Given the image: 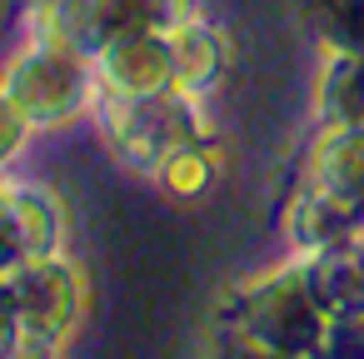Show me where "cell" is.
I'll use <instances>...</instances> for the list:
<instances>
[{"label":"cell","instance_id":"1","mask_svg":"<svg viewBox=\"0 0 364 359\" xmlns=\"http://www.w3.org/2000/svg\"><path fill=\"white\" fill-rule=\"evenodd\" d=\"M324 309L314 304L309 284H304V269L264 284L255 299H250V319H245V339L259 344L264 354L274 359H309L324 339Z\"/></svg>","mask_w":364,"mask_h":359},{"label":"cell","instance_id":"2","mask_svg":"<svg viewBox=\"0 0 364 359\" xmlns=\"http://www.w3.org/2000/svg\"><path fill=\"white\" fill-rule=\"evenodd\" d=\"M314 190L364 215V125H334L309 155Z\"/></svg>","mask_w":364,"mask_h":359},{"label":"cell","instance_id":"3","mask_svg":"<svg viewBox=\"0 0 364 359\" xmlns=\"http://www.w3.org/2000/svg\"><path fill=\"white\" fill-rule=\"evenodd\" d=\"M304 284H309L314 304L324 309V319H359L364 314V254H349L344 245L319 250L304 264Z\"/></svg>","mask_w":364,"mask_h":359},{"label":"cell","instance_id":"4","mask_svg":"<svg viewBox=\"0 0 364 359\" xmlns=\"http://www.w3.org/2000/svg\"><path fill=\"white\" fill-rule=\"evenodd\" d=\"M319 110L334 125H364V60L359 55H339L324 70V90H319Z\"/></svg>","mask_w":364,"mask_h":359},{"label":"cell","instance_id":"5","mask_svg":"<svg viewBox=\"0 0 364 359\" xmlns=\"http://www.w3.org/2000/svg\"><path fill=\"white\" fill-rule=\"evenodd\" d=\"M304 11L339 55L364 60V0H304Z\"/></svg>","mask_w":364,"mask_h":359},{"label":"cell","instance_id":"6","mask_svg":"<svg viewBox=\"0 0 364 359\" xmlns=\"http://www.w3.org/2000/svg\"><path fill=\"white\" fill-rule=\"evenodd\" d=\"M165 180H170V190L195 195V190H205V180H210V160H205V155H195L190 145H180V150L165 160Z\"/></svg>","mask_w":364,"mask_h":359}]
</instances>
